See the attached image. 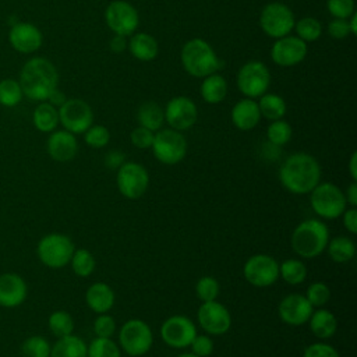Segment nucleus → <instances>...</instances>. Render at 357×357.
<instances>
[{
  "mask_svg": "<svg viewBox=\"0 0 357 357\" xmlns=\"http://www.w3.org/2000/svg\"><path fill=\"white\" fill-rule=\"evenodd\" d=\"M279 180L291 194H310L321 181V165L310 153H291L280 165Z\"/></svg>",
  "mask_w": 357,
  "mask_h": 357,
  "instance_id": "1",
  "label": "nucleus"
},
{
  "mask_svg": "<svg viewBox=\"0 0 357 357\" xmlns=\"http://www.w3.org/2000/svg\"><path fill=\"white\" fill-rule=\"evenodd\" d=\"M18 82L28 99L45 102L59 85V73L50 60L32 57L22 66Z\"/></svg>",
  "mask_w": 357,
  "mask_h": 357,
  "instance_id": "2",
  "label": "nucleus"
},
{
  "mask_svg": "<svg viewBox=\"0 0 357 357\" xmlns=\"http://www.w3.org/2000/svg\"><path fill=\"white\" fill-rule=\"evenodd\" d=\"M329 238V229L324 220L305 219L293 229L290 245L298 257L311 259L325 251Z\"/></svg>",
  "mask_w": 357,
  "mask_h": 357,
  "instance_id": "3",
  "label": "nucleus"
},
{
  "mask_svg": "<svg viewBox=\"0 0 357 357\" xmlns=\"http://www.w3.org/2000/svg\"><path fill=\"white\" fill-rule=\"evenodd\" d=\"M180 60L183 68L195 78H204L222 68V61L212 46L201 38H192L183 45Z\"/></svg>",
  "mask_w": 357,
  "mask_h": 357,
  "instance_id": "4",
  "label": "nucleus"
},
{
  "mask_svg": "<svg viewBox=\"0 0 357 357\" xmlns=\"http://www.w3.org/2000/svg\"><path fill=\"white\" fill-rule=\"evenodd\" d=\"M310 205L314 213L325 220L342 216L347 208L344 192L331 181H319L310 192Z\"/></svg>",
  "mask_w": 357,
  "mask_h": 357,
  "instance_id": "5",
  "label": "nucleus"
},
{
  "mask_svg": "<svg viewBox=\"0 0 357 357\" xmlns=\"http://www.w3.org/2000/svg\"><path fill=\"white\" fill-rule=\"evenodd\" d=\"M153 344V332L151 326L139 319L131 318L119 329V346L130 357L145 356Z\"/></svg>",
  "mask_w": 357,
  "mask_h": 357,
  "instance_id": "6",
  "label": "nucleus"
},
{
  "mask_svg": "<svg viewBox=\"0 0 357 357\" xmlns=\"http://www.w3.org/2000/svg\"><path fill=\"white\" fill-rule=\"evenodd\" d=\"M75 245L73 240L61 233L43 236L38 243V257L40 262L52 269H60L70 264Z\"/></svg>",
  "mask_w": 357,
  "mask_h": 357,
  "instance_id": "7",
  "label": "nucleus"
},
{
  "mask_svg": "<svg viewBox=\"0 0 357 357\" xmlns=\"http://www.w3.org/2000/svg\"><path fill=\"white\" fill-rule=\"evenodd\" d=\"M152 153L163 165H177L187 155V139L181 131L173 128H160L155 132Z\"/></svg>",
  "mask_w": 357,
  "mask_h": 357,
  "instance_id": "8",
  "label": "nucleus"
},
{
  "mask_svg": "<svg viewBox=\"0 0 357 357\" xmlns=\"http://www.w3.org/2000/svg\"><path fill=\"white\" fill-rule=\"evenodd\" d=\"M294 14L290 7L279 1L268 3L259 14L261 29L266 36L273 39L290 35L294 28Z\"/></svg>",
  "mask_w": 357,
  "mask_h": 357,
  "instance_id": "9",
  "label": "nucleus"
},
{
  "mask_svg": "<svg viewBox=\"0 0 357 357\" xmlns=\"http://www.w3.org/2000/svg\"><path fill=\"white\" fill-rule=\"evenodd\" d=\"M236 82L245 98L255 99L266 93L271 85V73L262 61L252 60L240 67Z\"/></svg>",
  "mask_w": 357,
  "mask_h": 357,
  "instance_id": "10",
  "label": "nucleus"
},
{
  "mask_svg": "<svg viewBox=\"0 0 357 357\" xmlns=\"http://www.w3.org/2000/svg\"><path fill=\"white\" fill-rule=\"evenodd\" d=\"M119 192L127 199L141 198L149 187V173L138 162H124L116 174Z\"/></svg>",
  "mask_w": 357,
  "mask_h": 357,
  "instance_id": "11",
  "label": "nucleus"
},
{
  "mask_svg": "<svg viewBox=\"0 0 357 357\" xmlns=\"http://www.w3.org/2000/svg\"><path fill=\"white\" fill-rule=\"evenodd\" d=\"M105 21L114 35L131 36L139 25V15L131 3L113 0L105 10Z\"/></svg>",
  "mask_w": 357,
  "mask_h": 357,
  "instance_id": "12",
  "label": "nucleus"
},
{
  "mask_svg": "<svg viewBox=\"0 0 357 357\" xmlns=\"http://www.w3.org/2000/svg\"><path fill=\"white\" fill-rule=\"evenodd\" d=\"M243 275L254 287H269L279 279V262L272 255L254 254L244 262Z\"/></svg>",
  "mask_w": 357,
  "mask_h": 357,
  "instance_id": "13",
  "label": "nucleus"
},
{
  "mask_svg": "<svg viewBox=\"0 0 357 357\" xmlns=\"http://www.w3.org/2000/svg\"><path fill=\"white\" fill-rule=\"evenodd\" d=\"M57 110L59 123L73 134H84L93 124V112L82 99H67Z\"/></svg>",
  "mask_w": 357,
  "mask_h": 357,
  "instance_id": "14",
  "label": "nucleus"
},
{
  "mask_svg": "<svg viewBox=\"0 0 357 357\" xmlns=\"http://www.w3.org/2000/svg\"><path fill=\"white\" fill-rule=\"evenodd\" d=\"M160 339L172 349H185L197 335L195 324L187 315H172L160 325Z\"/></svg>",
  "mask_w": 357,
  "mask_h": 357,
  "instance_id": "15",
  "label": "nucleus"
},
{
  "mask_svg": "<svg viewBox=\"0 0 357 357\" xmlns=\"http://www.w3.org/2000/svg\"><path fill=\"white\" fill-rule=\"evenodd\" d=\"M197 321L201 329L209 336H220L231 326V314L218 300L205 301L197 311Z\"/></svg>",
  "mask_w": 357,
  "mask_h": 357,
  "instance_id": "16",
  "label": "nucleus"
},
{
  "mask_svg": "<svg viewBox=\"0 0 357 357\" xmlns=\"http://www.w3.org/2000/svg\"><path fill=\"white\" fill-rule=\"evenodd\" d=\"M163 113L165 121L169 124V127L177 131L191 128L198 119L197 105L192 99L183 95L172 98L163 109Z\"/></svg>",
  "mask_w": 357,
  "mask_h": 357,
  "instance_id": "17",
  "label": "nucleus"
},
{
  "mask_svg": "<svg viewBox=\"0 0 357 357\" xmlns=\"http://www.w3.org/2000/svg\"><path fill=\"white\" fill-rule=\"evenodd\" d=\"M308 47L298 36L286 35L275 40L271 47V59L280 67H293L301 63L307 56Z\"/></svg>",
  "mask_w": 357,
  "mask_h": 357,
  "instance_id": "18",
  "label": "nucleus"
},
{
  "mask_svg": "<svg viewBox=\"0 0 357 357\" xmlns=\"http://www.w3.org/2000/svg\"><path fill=\"white\" fill-rule=\"evenodd\" d=\"M312 311L314 307L308 303L305 296L300 293L284 296L278 305L279 318L290 326H300L307 324Z\"/></svg>",
  "mask_w": 357,
  "mask_h": 357,
  "instance_id": "19",
  "label": "nucleus"
},
{
  "mask_svg": "<svg viewBox=\"0 0 357 357\" xmlns=\"http://www.w3.org/2000/svg\"><path fill=\"white\" fill-rule=\"evenodd\" d=\"M8 42L14 50L28 54L39 50L43 35L40 29L31 22H17L8 32Z\"/></svg>",
  "mask_w": 357,
  "mask_h": 357,
  "instance_id": "20",
  "label": "nucleus"
},
{
  "mask_svg": "<svg viewBox=\"0 0 357 357\" xmlns=\"http://www.w3.org/2000/svg\"><path fill=\"white\" fill-rule=\"evenodd\" d=\"M47 153L56 162H70L78 152V141L75 134L67 130H54L47 138Z\"/></svg>",
  "mask_w": 357,
  "mask_h": 357,
  "instance_id": "21",
  "label": "nucleus"
},
{
  "mask_svg": "<svg viewBox=\"0 0 357 357\" xmlns=\"http://www.w3.org/2000/svg\"><path fill=\"white\" fill-rule=\"evenodd\" d=\"M28 287L25 280L17 273L0 275V305L14 308L21 305L26 298Z\"/></svg>",
  "mask_w": 357,
  "mask_h": 357,
  "instance_id": "22",
  "label": "nucleus"
},
{
  "mask_svg": "<svg viewBox=\"0 0 357 357\" xmlns=\"http://www.w3.org/2000/svg\"><path fill=\"white\" fill-rule=\"evenodd\" d=\"M231 123L241 131H250L255 128L261 120V113L257 100L250 98L240 99L231 109Z\"/></svg>",
  "mask_w": 357,
  "mask_h": 357,
  "instance_id": "23",
  "label": "nucleus"
},
{
  "mask_svg": "<svg viewBox=\"0 0 357 357\" xmlns=\"http://www.w3.org/2000/svg\"><path fill=\"white\" fill-rule=\"evenodd\" d=\"M114 301V291L105 282H95L85 291V303L96 314L109 312L113 308Z\"/></svg>",
  "mask_w": 357,
  "mask_h": 357,
  "instance_id": "24",
  "label": "nucleus"
},
{
  "mask_svg": "<svg viewBox=\"0 0 357 357\" xmlns=\"http://www.w3.org/2000/svg\"><path fill=\"white\" fill-rule=\"evenodd\" d=\"M131 56L139 61H152L159 53L158 40L146 32L134 33L127 43Z\"/></svg>",
  "mask_w": 357,
  "mask_h": 357,
  "instance_id": "25",
  "label": "nucleus"
},
{
  "mask_svg": "<svg viewBox=\"0 0 357 357\" xmlns=\"http://www.w3.org/2000/svg\"><path fill=\"white\" fill-rule=\"evenodd\" d=\"M311 333L318 339H329L336 333L337 319L335 314L326 308L314 310L308 319Z\"/></svg>",
  "mask_w": 357,
  "mask_h": 357,
  "instance_id": "26",
  "label": "nucleus"
},
{
  "mask_svg": "<svg viewBox=\"0 0 357 357\" xmlns=\"http://www.w3.org/2000/svg\"><path fill=\"white\" fill-rule=\"evenodd\" d=\"M199 95L206 103L218 105L227 95V81L220 74H209L201 82Z\"/></svg>",
  "mask_w": 357,
  "mask_h": 357,
  "instance_id": "27",
  "label": "nucleus"
},
{
  "mask_svg": "<svg viewBox=\"0 0 357 357\" xmlns=\"http://www.w3.org/2000/svg\"><path fill=\"white\" fill-rule=\"evenodd\" d=\"M86 351L85 340L71 333L56 340L50 349V357H86Z\"/></svg>",
  "mask_w": 357,
  "mask_h": 357,
  "instance_id": "28",
  "label": "nucleus"
},
{
  "mask_svg": "<svg viewBox=\"0 0 357 357\" xmlns=\"http://www.w3.org/2000/svg\"><path fill=\"white\" fill-rule=\"evenodd\" d=\"M325 250L329 258L336 264H346L356 255V244L347 236H336L329 238Z\"/></svg>",
  "mask_w": 357,
  "mask_h": 357,
  "instance_id": "29",
  "label": "nucleus"
},
{
  "mask_svg": "<svg viewBox=\"0 0 357 357\" xmlns=\"http://www.w3.org/2000/svg\"><path fill=\"white\" fill-rule=\"evenodd\" d=\"M137 120L141 127H145L153 132L162 128L165 123L163 109L152 100L144 102L137 110Z\"/></svg>",
  "mask_w": 357,
  "mask_h": 357,
  "instance_id": "30",
  "label": "nucleus"
},
{
  "mask_svg": "<svg viewBox=\"0 0 357 357\" xmlns=\"http://www.w3.org/2000/svg\"><path fill=\"white\" fill-rule=\"evenodd\" d=\"M32 121L40 132H52L59 124V110L49 102H40L32 114Z\"/></svg>",
  "mask_w": 357,
  "mask_h": 357,
  "instance_id": "31",
  "label": "nucleus"
},
{
  "mask_svg": "<svg viewBox=\"0 0 357 357\" xmlns=\"http://www.w3.org/2000/svg\"><path fill=\"white\" fill-rule=\"evenodd\" d=\"M257 103L259 107L261 117H265L271 121L283 119L287 110L284 99L278 93H264L262 96H259V100Z\"/></svg>",
  "mask_w": 357,
  "mask_h": 357,
  "instance_id": "32",
  "label": "nucleus"
},
{
  "mask_svg": "<svg viewBox=\"0 0 357 357\" xmlns=\"http://www.w3.org/2000/svg\"><path fill=\"white\" fill-rule=\"evenodd\" d=\"M279 278L291 286L301 284L307 278V266L297 258L284 259L279 264Z\"/></svg>",
  "mask_w": 357,
  "mask_h": 357,
  "instance_id": "33",
  "label": "nucleus"
},
{
  "mask_svg": "<svg viewBox=\"0 0 357 357\" xmlns=\"http://www.w3.org/2000/svg\"><path fill=\"white\" fill-rule=\"evenodd\" d=\"M70 265L73 272L79 278H88L96 266L95 257L86 248H75L73 257L70 259Z\"/></svg>",
  "mask_w": 357,
  "mask_h": 357,
  "instance_id": "34",
  "label": "nucleus"
},
{
  "mask_svg": "<svg viewBox=\"0 0 357 357\" xmlns=\"http://www.w3.org/2000/svg\"><path fill=\"white\" fill-rule=\"evenodd\" d=\"M86 357H121V349L112 337L95 336L88 344Z\"/></svg>",
  "mask_w": 357,
  "mask_h": 357,
  "instance_id": "35",
  "label": "nucleus"
},
{
  "mask_svg": "<svg viewBox=\"0 0 357 357\" xmlns=\"http://www.w3.org/2000/svg\"><path fill=\"white\" fill-rule=\"evenodd\" d=\"M47 325L50 332L59 339L67 335H71L74 331V319L71 314L63 310H57L50 314L47 319Z\"/></svg>",
  "mask_w": 357,
  "mask_h": 357,
  "instance_id": "36",
  "label": "nucleus"
},
{
  "mask_svg": "<svg viewBox=\"0 0 357 357\" xmlns=\"http://www.w3.org/2000/svg\"><path fill=\"white\" fill-rule=\"evenodd\" d=\"M296 36H298L301 40L307 42H315L322 35V25L321 22L314 17H304L294 22Z\"/></svg>",
  "mask_w": 357,
  "mask_h": 357,
  "instance_id": "37",
  "label": "nucleus"
},
{
  "mask_svg": "<svg viewBox=\"0 0 357 357\" xmlns=\"http://www.w3.org/2000/svg\"><path fill=\"white\" fill-rule=\"evenodd\" d=\"M291 134H293L291 126L283 119L271 121V124L266 128L268 142L279 148L286 145L291 139Z\"/></svg>",
  "mask_w": 357,
  "mask_h": 357,
  "instance_id": "38",
  "label": "nucleus"
},
{
  "mask_svg": "<svg viewBox=\"0 0 357 357\" xmlns=\"http://www.w3.org/2000/svg\"><path fill=\"white\" fill-rule=\"evenodd\" d=\"M24 93L18 81L13 78H4L0 81V105L6 107L17 106Z\"/></svg>",
  "mask_w": 357,
  "mask_h": 357,
  "instance_id": "39",
  "label": "nucleus"
},
{
  "mask_svg": "<svg viewBox=\"0 0 357 357\" xmlns=\"http://www.w3.org/2000/svg\"><path fill=\"white\" fill-rule=\"evenodd\" d=\"M50 349L49 342L39 335L25 339L21 346L22 357H50Z\"/></svg>",
  "mask_w": 357,
  "mask_h": 357,
  "instance_id": "40",
  "label": "nucleus"
},
{
  "mask_svg": "<svg viewBox=\"0 0 357 357\" xmlns=\"http://www.w3.org/2000/svg\"><path fill=\"white\" fill-rule=\"evenodd\" d=\"M219 293L220 284L213 276H202L195 283V294L202 303L216 300Z\"/></svg>",
  "mask_w": 357,
  "mask_h": 357,
  "instance_id": "41",
  "label": "nucleus"
},
{
  "mask_svg": "<svg viewBox=\"0 0 357 357\" xmlns=\"http://www.w3.org/2000/svg\"><path fill=\"white\" fill-rule=\"evenodd\" d=\"M84 141L91 148H95V149L105 148L109 144V141H110V131L105 126L92 124L84 132Z\"/></svg>",
  "mask_w": 357,
  "mask_h": 357,
  "instance_id": "42",
  "label": "nucleus"
},
{
  "mask_svg": "<svg viewBox=\"0 0 357 357\" xmlns=\"http://www.w3.org/2000/svg\"><path fill=\"white\" fill-rule=\"evenodd\" d=\"M305 298L312 307H324L331 298V289L325 282H312L305 290Z\"/></svg>",
  "mask_w": 357,
  "mask_h": 357,
  "instance_id": "43",
  "label": "nucleus"
},
{
  "mask_svg": "<svg viewBox=\"0 0 357 357\" xmlns=\"http://www.w3.org/2000/svg\"><path fill=\"white\" fill-rule=\"evenodd\" d=\"M356 0H326V8L333 18L347 20L356 11Z\"/></svg>",
  "mask_w": 357,
  "mask_h": 357,
  "instance_id": "44",
  "label": "nucleus"
},
{
  "mask_svg": "<svg viewBox=\"0 0 357 357\" xmlns=\"http://www.w3.org/2000/svg\"><path fill=\"white\" fill-rule=\"evenodd\" d=\"M93 332L98 337H112L116 332V322L107 312L98 314L93 321Z\"/></svg>",
  "mask_w": 357,
  "mask_h": 357,
  "instance_id": "45",
  "label": "nucleus"
},
{
  "mask_svg": "<svg viewBox=\"0 0 357 357\" xmlns=\"http://www.w3.org/2000/svg\"><path fill=\"white\" fill-rule=\"evenodd\" d=\"M153 137H155L153 131H151L145 127H141V126H138L137 128H134L130 132V141L138 149H151Z\"/></svg>",
  "mask_w": 357,
  "mask_h": 357,
  "instance_id": "46",
  "label": "nucleus"
},
{
  "mask_svg": "<svg viewBox=\"0 0 357 357\" xmlns=\"http://www.w3.org/2000/svg\"><path fill=\"white\" fill-rule=\"evenodd\" d=\"M303 357H340V356H339V351L332 344L325 342H314L304 349Z\"/></svg>",
  "mask_w": 357,
  "mask_h": 357,
  "instance_id": "47",
  "label": "nucleus"
},
{
  "mask_svg": "<svg viewBox=\"0 0 357 357\" xmlns=\"http://www.w3.org/2000/svg\"><path fill=\"white\" fill-rule=\"evenodd\" d=\"M191 349V353L199 356V357H208L213 351V342L209 335H195L191 344L188 346Z\"/></svg>",
  "mask_w": 357,
  "mask_h": 357,
  "instance_id": "48",
  "label": "nucleus"
},
{
  "mask_svg": "<svg viewBox=\"0 0 357 357\" xmlns=\"http://www.w3.org/2000/svg\"><path fill=\"white\" fill-rule=\"evenodd\" d=\"M328 33L333 39H344L350 35V28L347 20L343 18H333L328 24Z\"/></svg>",
  "mask_w": 357,
  "mask_h": 357,
  "instance_id": "49",
  "label": "nucleus"
},
{
  "mask_svg": "<svg viewBox=\"0 0 357 357\" xmlns=\"http://www.w3.org/2000/svg\"><path fill=\"white\" fill-rule=\"evenodd\" d=\"M340 218L346 230L351 234H357V209L353 206H349L344 209Z\"/></svg>",
  "mask_w": 357,
  "mask_h": 357,
  "instance_id": "50",
  "label": "nucleus"
},
{
  "mask_svg": "<svg viewBox=\"0 0 357 357\" xmlns=\"http://www.w3.org/2000/svg\"><path fill=\"white\" fill-rule=\"evenodd\" d=\"M126 162V155L119 149L109 151L105 156V166L107 169H119Z\"/></svg>",
  "mask_w": 357,
  "mask_h": 357,
  "instance_id": "51",
  "label": "nucleus"
},
{
  "mask_svg": "<svg viewBox=\"0 0 357 357\" xmlns=\"http://www.w3.org/2000/svg\"><path fill=\"white\" fill-rule=\"evenodd\" d=\"M127 40H126V36H121V35H114L110 42H109V47L113 53H123L126 49H127Z\"/></svg>",
  "mask_w": 357,
  "mask_h": 357,
  "instance_id": "52",
  "label": "nucleus"
},
{
  "mask_svg": "<svg viewBox=\"0 0 357 357\" xmlns=\"http://www.w3.org/2000/svg\"><path fill=\"white\" fill-rule=\"evenodd\" d=\"M344 198H346L347 206H353V208L357 206V181L351 180V183L346 188Z\"/></svg>",
  "mask_w": 357,
  "mask_h": 357,
  "instance_id": "53",
  "label": "nucleus"
},
{
  "mask_svg": "<svg viewBox=\"0 0 357 357\" xmlns=\"http://www.w3.org/2000/svg\"><path fill=\"white\" fill-rule=\"evenodd\" d=\"M66 100H67V96H66L60 89L56 88V89L49 95V98H47L46 102H49V103L53 105L54 107H60Z\"/></svg>",
  "mask_w": 357,
  "mask_h": 357,
  "instance_id": "54",
  "label": "nucleus"
},
{
  "mask_svg": "<svg viewBox=\"0 0 357 357\" xmlns=\"http://www.w3.org/2000/svg\"><path fill=\"white\" fill-rule=\"evenodd\" d=\"M349 173H350V177L353 181H357V152H353L350 155V159H349Z\"/></svg>",
  "mask_w": 357,
  "mask_h": 357,
  "instance_id": "55",
  "label": "nucleus"
},
{
  "mask_svg": "<svg viewBox=\"0 0 357 357\" xmlns=\"http://www.w3.org/2000/svg\"><path fill=\"white\" fill-rule=\"evenodd\" d=\"M347 22L350 28V35H357V13L356 11L347 18Z\"/></svg>",
  "mask_w": 357,
  "mask_h": 357,
  "instance_id": "56",
  "label": "nucleus"
},
{
  "mask_svg": "<svg viewBox=\"0 0 357 357\" xmlns=\"http://www.w3.org/2000/svg\"><path fill=\"white\" fill-rule=\"evenodd\" d=\"M176 357H199V356H197V354H194V353H181V354H178V356H176Z\"/></svg>",
  "mask_w": 357,
  "mask_h": 357,
  "instance_id": "57",
  "label": "nucleus"
}]
</instances>
